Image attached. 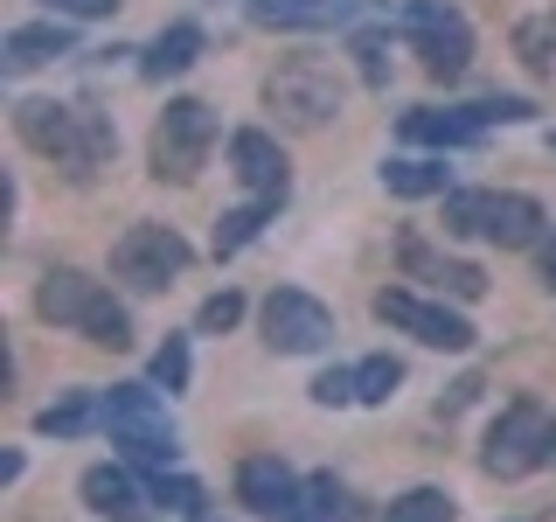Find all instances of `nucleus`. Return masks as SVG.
I'll list each match as a JSON object with an SVG mask.
<instances>
[{
    "label": "nucleus",
    "instance_id": "f257e3e1",
    "mask_svg": "<svg viewBox=\"0 0 556 522\" xmlns=\"http://www.w3.org/2000/svg\"><path fill=\"white\" fill-rule=\"evenodd\" d=\"M14 133H22L42 161L70 167L77 182L98 174V161H112V147H118V133H112L104 112H91V104H56V98H22L14 104Z\"/></svg>",
    "mask_w": 556,
    "mask_h": 522
},
{
    "label": "nucleus",
    "instance_id": "f03ea898",
    "mask_svg": "<svg viewBox=\"0 0 556 522\" xmlns=\"http://www.w3.org/2000/svg\"><path fill=\"white\" fill-rule=\"evenodd\" d=\"M35 313H42L49 327H70V335L98 341V348H132L126 307H118L91 272H70V265L42 272V286H35Z\"/></svg>",
    "mask_w": 556,
    "mask_h": 522
},
{
    "label": "nucleus",
    "instance_id": "7ed1b4c3",
    "mask_svg": "<svg viewBox=\"0 0 556 522\" xmlns=\"http://www.w3.org/2000/svg\"><path fill=\"white\" fill-rule=\"evenodd\" d=\"M104 432H112V446L126 452L139 467H174V452H181V432H174V418L161 405V383H118V390H104Z\"/></svg>",
    "mask_w": 556,
    "mask_h": 522
},
{
    "label": "nucleus",
    "instance_id": "20e7f679",
    "mask_svg": "<svg viewBox=\"0 0 556 522\" xmlns=\"http://www.w3.org/2000/svg\"><path fill=\"white\" fill-rule=\"evenodd\" d=\"M445 231L452 237H486V244H501V251H529V244H543V202L501 196V188H452Z\"/></svg>",
    "mask_w": 556,
    "mask_h": 522
},
{
    "label": "nucleus",
    "instance_id": "39448f33",
    "mask_svg": "<svg viewBox=\"0 0 556 522\" xmlns=\"http://www.w3.org/2000/svg\"><path fill=\"white\" fill-rule=\"evenodd\" d=\"M265 104L286 126H327V119H341V77H334V63H320V57H286L265 77Z\"/></svg>",
    "mask_w": 556,
    "mask_h": 522
},
{
    "label": "nucleus",
    "instance_id": "423d86ee",
    "mask_svg": "<svg viewBox=\"0 0 556 522\" xmlns=\"http://www.w3.org/2000/svg\"><path fill=\"white\" fill-rule=\"evenodd\" d=\"M396 28L410 35L417 63L431 70V77H466V63H473V28H466L459 8H445V0H404L396 8Z\"/></svg>",
    "mask_w": 556,
    "mask_h": 522
},
{
    "label": "nucleus",
    "instance_id": "0eeeda50",
    "mask_svg": "<svg viewBox=\"0 0 556 522\" xmlns=\"http://www.w3.org/2000/svg\"><path fill=\"white\" fill-rule=\"evenodd\" d=\"M549 425L556 418L535 405V397H515L508 411L486 425V446H480V467L494 481H521V474H535V467L549 460Z\"/></svg>",
    "mask_w": 556,
    "mask_h": 522
},
{
    "label": "nucleus",
    "instance_id": "6e6552de",
    "mask_svg": "<svg viewBox=\"0 0 556 522\" xmlns=\"http://www.w3.org/2000/svg\"><path fill=\"white\" fill-rule=\"evenodd\" d=\"M216 147V112L202 98H167V112L153 119V174L161 182H195Z\"/></svg>",
    "mask_w": 556,
    "mask_h": 522
},
{
    "label": "nucleus",
    "instance_id": "1a4fd4ad",
    "mask_svg": "<svg viewBox=\"0 0 556 522\" xmlns=\"http://www.w3.org/2000/svg\"><path fill=\"white\" fill-rule=\"evenodd\" d=\"M188 265H195V251H188V237L167 231V223H132V231L112 244V278H126L132 293H167Z\"/></svg>",
    "mask_w": 556,
    "mask_h": 522
},
{
    "label": "nucleus",
    "instance_id": "9d476101",
    "mask_svg": "<svg viewBox=\"0 0 556 522\" xmlns=\"http://www.w3.org/2000/svg\"><path fill=\"white\" fill-rule=\"evenodd\" d=\"M376 321L396 327V335H410V341H425V348H452V356L473 348V321H466V313L425 300V293H410V286H382L376 293Z\"/></svg>",
    "mask_w": 556,
    "mask_h": 522
},
{
    "label": "nucleus",
    "instance_id": "9b49d317",
    "mask_svg": "<svg viewBox=\"0 0 556 522\" xmlns=\"http://www.w3.org/2000/svg\"><path fill=\"white\" fill-rule=\"evenodd\" d=\"M265 341L278 356H320L334 341V313H327V300H313L300 286H278L265 300Z\"/></svg>",
    "mask_w": 556,
    "mask_h": 522
},
{
    "label": "nucleus",
    "instance_id": "f8f14e48",
    "mask_svg": "<svg viewBox=\"0 0 556 522\" xmlns=\"http://www.w3.org/2000/svg\"><path fill=\"white\" fill-rule=\"evenodd\" d=\"M230 167H237V182L251 188V196H271V202H286V188H292V167H286V153H278V139H271V133H257V126L230 133Z\"/></svg>",
    "mask_w": 556,
    "mask_h": 522
},
{
    "label": "nucleus",
    "instance_id": "ddd939ff",
    "mask_svg": "<svg viewBox=\"0 0 556 522\" xmlns=\"http://www.w3.org/2000/svg\"><path fill=\"white\" fill-rule=\"evenodd\" d=\"M237 501L257 515H292V501H300V474H292L278 452H251V460L237 467Z\"/></svg>",
    "mask_w": 556,
    "mask_h": 522
},
{
    "label": "nucleus",
    "instance_id": "4468645a",
    "mask_svg": "<svg viewBox=\"0 0 556 522\" xmlns=\"http://www.w3.org/2000/svg\"><path fill=\"white\" fill-rule=\"evenodd\" d=\"M396 258H404L410 278H431V286L452 293V300H480V293H486V272L480 265H466V258H439L425 237H404V244H396Z\"/></svg>",
    "mask_w": 556,
    "mask_h": 522
},
{
    "label": "nucleus",
    "instance_id": "2eb2a0df",
    "mask_svg": "<svg viewBox=\"0 0 556 522\" xmlns=\"http://www.w3.org/2000/svg\"><path fill=\"white\" fill-rule=\"evenodd\" d=\"M77 495H84V509H98L112 522H139V515H147V501H139V487H132L126 467H84Z\"/></svg>",
    "mask_w": 556,
    "mask_h": 522
},
{
    "label": "nucleus",
    "instance_id": "dca6fc26",
    "mask_svg": "<svg viewBox=\"0 0 556 522\" xmlns=\"http://www.w3.org/2000/svg\"><path fill=\"white\" fill-rule=\"evenodd\" d=\"M251 14L265 28H341L362 14V0H257Z\"/></svg>",
    "mask_w": 556,
    "mask_h": 522
},
{
    "label": "nucleus",
    "instance_id": "f3484780",
    "mask_svg": "<svg viewBox=\"0 0 556 522\" xmlns=\"http://www.w3.org/2000/svg\"><path fill=\"white\" fill-rule=\"evenodd\" d=\"M382 188L404 202H425V196H452V174L445 161H425V153H396V161H382Z\"/></svg>",
    "mask_w": 556,
    "mask_h": 522
},
{
    "label": "nucleus",
    "instance_id": "a211bd4d",
    "mask_svg": "<svg viewBox=\"0 0 556 522\" xmlns=\"http://www.w3.org/2000/svg\"><path fill=\"white\" fill-rule=\"evenodd\" d=\"M480 133L486 126L473 112H431V104H425V112H404V139H410V147H473Z\"/></svg>",
    "mask_w": 556,
    "mask_h": 522
},
{
    "label": "nucleus",
    "instance_id": "6ab92c4d",
    "mask_svg": "<svg viewBox=\"0 0 556 522\" xmlns=\"http://www.w3.org/2000/svg\"><path fill=\"white\" fill-rule=\"evenodd\" d=\"M195 57H202V28L195 22H174V28H161L153 35V49H147V77L153 84H167V77H181V70H195Z\"/></svg>",
    "mask_w": 556,
    "mask_h": 522
},
{
    "label": "nucleus",
    "instance_id": "aec40b11",
    "mask_svg": "<svg viewBox=\"0 0 556 522\" xmlns=\"http://www.w3.org/2000/svg\"><path fill=\"white\" fill-rule=\"evenodd\" d=\"M0 57H8L14 77L35 70V63H49V57H70V22H28V28H14Z\"/></svg>",
    "mask_w": 556,
    "mask_h": 522
},
{
    "label": "nucleus",
    "instance_id": "412c9836",
    "mask_svg": "<svg viewBox=\"0 0 556 522\" xmlns=\"http://www.w3.org/2000/svg\"><path fill=\"white\" fill-rule=\"evenodd\" d=\"M292 522H355V501L334 474H306L300 481V501H292Z\"/></svg>",
    "mask_w": 556,
    "mask_h": 522
},
{
    "label": "nucleus",
    "instance_id": "4be33fe9",
    "mask_svg": "<svg viewBox=\"0 0 556 522\" xmlns=\"http://www.w3.org/2000/svg\"><path fill=\"white\" fill-rule=\"evenodd\" d=\"M271 216H278V202H271V196H257V202H243V209H223V216H216V258H237Z\"/></svg>",
    "mask_w": 556,
    "mask_h": 522
},
{
    "label": "nucleus",
    "instance_id": "5701e85b",
    "mask_svg": "<svg viewBox=\"0 0 556 522\" xmlns=\"http://www.w3.org/2000/svg\"><path fill=\"white\" fill-rule=\"evenodd\" d=\"M91 418H104V397H91V390H70V397H56L42 418H35V432H49V439H77Z\"/></svg>",
    "mask_w": 556,
    "mask_h": 522
},
{
    "label": "nucleus",
    "instance_id": "b1692460",
    "mask_svg": "<svg viewBox=\"0 0 556 522\" xmlns=\"http://www.w3.org/2000/svg\"><path fill=\"white\" fill-rule=\"evenodd\" d=\"M396 383H404V362H396V356H369V362H355V405H390Z\"/></svg>",
    "mask_w": 556,
    "mask_h": 522
},
{
    "label": "nucleus",
    "instance_id": "393cba45",
    "mask_svg": "<svg viewBox=\"0 0 556 522\" xmlns=\"http://www.w3.org/2000/svg\"><path fill=\"white\" fill-rule=\"evenodd\" d=\"M382 522H452V495L445 487H410L382 509Z\"/></svg>",
    "mask_w": 556,
    "mask_h": 522
},
{
    "label": "nucleus",
    "instance_id": "a878e982",
    "mask_svg": "<svg viewBox=\"0 0 556 522\" xmlns=\"http://www.w3.org/2000/svg\"><path fill=\"white\" fill-rule=\"evenodd\" d=\"M515 49H521V63L529 70H556V14H535V22H521L515 28Z\"/></svg>",
    "mask_w": 556,
    "mask_h": 522
},
{
    "label": "nucleus",
    "instance_id": "bb28decb",
    "mask_svg": "<svg viewBox=\"0 0 556 522\" xmlns=\"http://www.w3.org/2000/svg\"><path fill=\"white\" fill-rule=\"evenodd\" d=\"M348 57H355V70H362V84H369V91L390 84V35H382V28H362L355 42H348Z\"/></svg>",
    "mask_w": 556,
    "mask_h": 522
},
{
    "label": "nucleus",
    "instance_id": "cd10ccee",
    "mask_svg": "<svg viewBox=\"0 0 556 522\" xmlns=\"http://www.w3.org/2000/svg\"><path fill=\"white\" fill-rule=\"evenodd\" d=\"M153 501H167L174 515H202V481H188V474H153Z\"/></svg>",
    "mask_w": 556,
    "mask_h": 522
},
{
    "label": "nucleus",
    "instance_id": "c85d7f7f",
    "mask_svg": "<svg viewBox=\"0 0 556 522\" xmlns=\"http://www.w3.org/2000/svg\"><path fill=\"white\" fill-rule=\"evenodd\" d=\"M153 383L161 390H188V335H167L153 348Z\"/></svg>",
    "mask_w": 556,
    "mask_h": 522
},
{
    "label": "nucleus",
    "instance_id": "c756f323",
    "mask_svg": "<svg viewBox=\"0 0 556 522\" xmlns=\"http://www.w3.org/2000/svg\"><path fill=\"white\" fill-rule=\"evenodd\" d=\"M237 321H243V293H208L202 313H195V327H202V335H230Z\"/></svg>",
    "mask_w": 556,
    "mask_h": 522
},
{
    "label": "nucleus",
    "instance_id": "7c9ffc66",
    "mask_svg": "<svg viewBox=\"0 0 556 522\" xmlns=\"http://www.w3.org/2000/svg\"><path fill=\"white\" fill-rule=\"evenodd\" d=\"M466 112H473L480 126H521V119H535V104L529 98H480V104H466Z\"/></svg>",
    "mask_w": 556,
    "mask_h": 522
},
{
    "label": "nucleus",
    "instance_id": "2f4dec72",
    "mask_svg": "<svg viewBox=\"0 0 556 522\" xmlns=\"http://www.w3.org/2000/svg\"><path fill=\"white\" fill-rule=\"evenodd\" d=\"M313 405H355V370H327V376H313Z\"/></svg>",
    "mask_w": 556,
    "mask_h": 522
},
{
    "label": "nucleus",
    "instance_id": "473e14b6",
    "mask_svg": "<svg viewBox=\"0 0 556 522\" xmlns=\"http://www.w3.org/2000/svg\"><path fill=\"white\" fill-rule=\"evenodd\" d=\"M56 14H70V22H98V14H112L118 0H49Z\"/></svg>",
    "mask_w": 556,
    "mask_h": 522
},
{
    "label": "nucleus",
    "instance_id": "72a5a7b5",
    "mask_svg": "<svg viewBox=\"0 0 556 522\" xmlns=\"http://www.w3.org/2000/svg\"><path fill=\"white\" fill-rule=\"evenodd\" d=\"M535 278H543V286L556 293V231H549L543 244H535Z\"/></svg>",
    "mask_w": 556,
    "mask_h": 522
},
{
    "label": "nucleus",
    "instance_id": "f704fd0d",
    "mask_svg": "<svg viewBox=\"0 0 556 522\" xmlns=\"http://www.w3.org/2000/svg\"><path fill=\"white\" fill-rule=\"evenodd\" d=\"M549 460H556V425H549Z\"/></svg>",
    "mask_w": 556,
    "mask_h": 522
},
{
    "label": "nucleus",
    "instance_id": "c9c22d12",
    "mask_svg": "<svg viewBox=\"0 0 556 522\" xmlns=\"http://www.w3.org/2000/svg\"><path fill=\"white\" fill-rule=\"evenodd\" d=\"M549 147H556V133H549Z\"/></svg>",
    "mask_w": 556,
    "mask_h": 522
}]
</instances>
